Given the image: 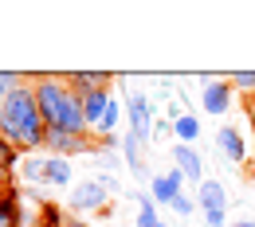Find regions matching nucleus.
<instances>
[{"mask_svg":"<svg viewBox=\"0 0 255 227\" xmlns=\"http://www.w3.org/2000/svg\"><path fill=\"white\" fill-rule=\"evenodd\" d=\"M32 82V94H35V106H39V118L47 130H63V133H91L87 118H83V98L75 94L71 86L63 82V75H28Z\"/></svg>","mask_w":255,"mask_h":227,"instance_id":"f257e3e1","label":"nucleus"},{"mask_svg":"<svg viewBox=\"0 0 255 227\" xmlns=\"http://www.w3.org/2000/svg\"><path fill=\"white\" fill-rule=\"evenodd\" d=\"M0 137H4L12 149H20V153H43L47 126H43V118H39L32 82H20L12 94L0 102Z\"/></svg>","mask_w":255,"mask_h":227,"instance_id":"f03ea898","label":"nucleus"},{"mask_svg":"<svg viewBox=\"0 0 255 227\" xmlns=\"http://www.w3.org/2000/svg\"><path fill=\"white\" fill-rule=\"evenodd\" d=\"M118 192V180L114 176H91V180H75L71 184V212L75 216H91V212H102L106 200Z\"/></svg>","mask_w":255,"mask_h":227,"instance_id":"7ed1b4c3","label":"nucleus"},{"mask_svg":"<svg viewBox=\"0 0 255 227\" xmlns=\"http://www.w3.org/2000/svg\"><path fill=\"white\" fill-rule=\"evenodd\" d=\"M126 133H133L137 141H153V122H157V114H153V102L145 90H126Z\"/></svg>","mask_w":255,"mask_h":227,"instance_id":"20e7f679","label":"nucleus"},{"mask_svg":"<svg viewBox=\"0 0 255 227\" xmlns=\"http://www.w3.org/2000/svg\"><path fill=\"white\" fill-rule=\"evenodd\" d=\"M196 208L204 227H228V184L224 180H204L196 188Z\"/></svg>","mask_w":255,"mask_h":227,"instance_id":"39448f33","label":"nucleus"},{"mask_svg":"<svg viewBox=\"0 0 255 227\" xmlns=\"http://www.w3.org/2000/svg\"><path fill=\"white\" fill-rule=\"evenodd\" d=\"M98 141L95 133H63V130H47V137H43V153L47 157H63V161H71V157H79V153H91L95 157Z\"/></svg>","mask_w":255,"mask_h":227,"instance_id":"423d86ee","label":"nucleus"},{"mask_svg":"<svg viewBox=\"0 0 255 227\" xmlns=\"http://www.w3.org/2000/svg\"><path fill=\"white\" fill-rule=\"evenodd\" d=\"M200 106H204V114H212V118H228L232 106H236L232 82H228V78H204V86H200Z\"/></svg>","mask_w":255,"mask_h":227,"instance_id":"0eeeda50","label":"nucleus"},{"mask_svg":"<svg viewBox=\"0 0 255 227\" xmlns=\"http://www.w3.org/2000/svg\"><path fill=\"white\" fill-rule=\"evenodd\" d=\"M216 149H220L224 161H232V164H244L248 157H252V149H248L240 126H232V122H224L220 130H216Z\"/></svg>","mask_w":255,"mask_h":227,"instance_id":"6e6552de","label":"nucleus"},{"mask_svg":"<svg viewBox=\"0 0 255 227\" xmlns=\"http://www.w3.org/2000/svg\"><path fill=\"white\" fill-rule=\"evenodd\" d=\"M181 192H185V176H181L177 168L149 176V200H153L157 208H173V200H177Z\"/></svg>","mask_w":255,"mask_h":227,"instance_id":"1a4fd4ad","label":"nucleus"},{"mask_svg":"<svg viewBox=\"0 0 255 227\" xmlns=\"http://www.w3.org/2000/svg\"><path fill=\"white\" fill-rule=\"evenodd\" d=\"M169 157H173V168L185 176V184H192V188L204 184V161H200V153L192 145H173Z\"/></svg>","mask_w":255,"mask_h":227,"instance_id":"9d476101","label":"nucleus"},{"mask_svg":"<svg viewBox=\"0 0 255 227\" xmlns=\"http://www.w3.org/2000/svg\"><path fill=\"white\" fill-rule=\"evenodd\" d=\"M63 82H67V86H71L79 98H87V94H98V90H110L114 75H106V71H67Z\"/></svg>","mask_w":255,"mask_h":227,"instance_id":"9b49d317","label":"nucleus"},{"mask_svg":"<svg viewBox=\"0 0 255 227\" xmlns=\"http://www.w3.org/2000/svg\"><path fill=\"white\" fill-rule=\"evenodd\" d=\"M145 141H137L133 133H122V161H126V168L137 176V180H145L149 184V172H145Z\"/></svg>","mask_w":255,"mask_h":227,"instance_id":"f8f14e48","label":"nucleus"},{"mask_svg":"<svg viewBox=\"0 0 255 227\" xmlns=\"http://www.w3.org/2000/svg\"><path fill=\"white\" fill-rule=\"evenodd\" d=\"M24 224H28V212L20 208V192L16 188L0 192V227H24Z\"/></svg>","mask_w":255,"mask_h":227,"instance_id":"ddd939ff","label":"nucleus"},{"mask_svg":"<svg viewBox=\"0 0 255 227\" xmlns=\"http://www.w3.org/2000/svg\"><path fill=\"white\" fill-rule=\"evenodd\" d=\"M122 122H126V106L118 98H110V106H106V114H102V122H98V130H95V141L98 137H118Z\"/></svg>","mask_w":255,"mask_h":227,"instance_id":"4468645a","label":"nucleus"},{"mask_svg":"<svg viewBox=\"0 0 255 227\" xmlns=\"http://www.w3.org/2000/svg\"><path fill=\"white\" fill-rule=\"evenodd\" d=\"M110 98H114V90H98V94H87V98H83V118H87L91 133L98 130V122H102V114H106Z\"/></svg>","mask_w":255,"mask_h":227,"instance_id":"2eb2a0df","label":"nucleus"},{"mask_svg":"<svg viewBox=\"0 0 255 227\" xmlns=\"http://www.w3.org/2000/svg\"><path fill=\"white\" fill-rule=\"evenodd\" d=\"M47 157V153H43ZM47 188H71L75 184V176H71V161L63 157H47V180H43Z\"/></svg>","mask_w":255,"mask_h":227,"instance_id":"dca6fc26","label":"nucleus"},{"mask_svg":"<svg viewBox=\"0 0 255 227\" xmlns=\"http://www.w3.org/2000/svg\"><path fill=\"white\" fill-rule=\"evenodd\" d=\"M20 176H24V184H43V180H47V157H39V153H24V161H20Z\"/></svg>","mask_w":255,"mask_h":227,"instance_id":"f3484780","label":"nucleus"},{"mask_svg":"<svg viewBox=\"0 0 255 227\" xmlns=\"http://www.w3.org/2000/svg\"><path fill=\"white\" fill-rule=\"evenodd\" d=\"M173 137H177V145H196V141H200V122H196V114H181V118L173 122Z\"/></svg>","mask_w":255,"mask_h":227,"instance_id":"a211bd4d","label":"nucleus"},{"mask_svg":"<svg viewBox=\"0 0 255 227\" xmlns=\"http://www.w3.org/2000/svg\"><path fill=\"white\" fill-rule=\"evenodd\" d=\"M133 200H137V220H133V224H137V227H161L157 204L149 200V192H137Z\"/></svg>","mask_w":255,"mask_h":227,"instance_id":"6ab92c4d","label":"nucleus"},{"mask_svg":"<svg viewBox=\"0 0 255 227\" xmlns=\"http://www.w3.org/2000/svg\"><path fill=\"white\" fill-rule=\"evenodd\" d=\"M67 220H71V216H67L63 208L47 200V204H39V216H35V227H67Z\"/></svg>","mask_w":255,"mask_h":227,"instance_id":"aec40b11","label":"nucleus"},{"mask_svg":"<svg viewBox=\"0 0 255 227\" xmlns=\"http://www.w3.org/2000/svg\"><path fill=\"white\" fill-rule=\"evenodd\" d=\"M228 82H232V90H236V94H244V98L255 94V71H232V75H228Z\"/></svg>","mask_w":255,"mask_h":227,"instance_id":"412c9836","label":"nucleus"},{"mask_svg":"<svg viewBox=\"0 0 255 227\" xmlns=\"http://www.w3.org/2000/svg\"><path fill=\"white\" fill-rule=\"evenodd\" d=\"M20 161H24V153H20V149H12V145H8L4 137H0V168H4L8 176H12V172L20 168Z\"/></svg>","mask_w":255,"mask_h":227,"instance_id":"4be33fe9","label":"nucleus"},{"mask_svg":"<svg viewBox=\"0 0 255 227\" xmlns=\"http://www.w3.org/2000/svg\"><path fill=\"white\" fill-rule=\"evenodd\" d=\"M95 161L106 168V176H114V172H118V168L126 164L122 157H118V153H114V149H95Z\"/></svg>","mask_w":255,"mask_h":227,"instance_id":"5701e85b","label":"nucleus"},{"mask_svg":"<svg viewBox=\"0 0 255 227\" xmlns=\"http://www.w3.org/2000/svg\"><path fill=\"white\" fill-rule=\"evenodd\" d=\"M20 82H28V75H20V71H0V102L12 94Z\"/></svg>","mask_w":255,"mask_h":227,"instance_id":"b1692460","label":"nucleus"},{"mask_svg":"<svg viewBox=\"0 0 255 227\" xmlns=\"http://www.w3.org/2000/svg\"><path fill=\"white\" fill-rule=\"evenodd\" d=\"M173 212H177V216H185V220H189L192 212H196V200H192L189 192H181V196H177V200H173Z\"/></svg>","mask_w":255,"mask_h":227,"instance_id":"393cba45","label":"nucleus"},{"mask_svg":"<svg viewBox=\"0 0 255 227\" xmlns=\"http://www.w3.org/2000/svg\"><path fill=\"white\" fill-rule=\"evenodd\" d=\"M165 133H173V122H169V118H165V122H153V137H165Z\"/></svg>","mask_w":255,"mask_h":227,"instance_id":"a878e982","label":"nucleus"},{"mask_svg":"<svg viewBox=\"0 0 255 227\" xmlns=\"http://www.w3.org/2000/svg\"><path fill=\"white\" fill-rule=\"evenodd\" d=\"M67 227H95V224H87L83 216H71V220H67Z\"/></svg>","mask_w":255,"mask_h":227,"instance_id":"bb28decb","label":"nucleus"},{"mask_svg":"<svg viewBox=\"0 0 255 227\" xmlns=\"http://www.w3.org/2000/svg\"><path fill=\"white\" fill-rule=\"evenodd\" d=\"M248 122H252V130H255V94L248 98Z\"/></svg>","mask_w":255,"mask_h":227,"instance_id":"cd10ccee","label":"nucleus"},{"mask_svg":"<svg viewBox=\"0 0 255 227\" xmlns=\"http://www.w3.org/2000/svg\"><path fill=\"white\" fill-rule=\"evenodd\" d=\"M228 227H255V220H248V216H244V220H232Z\"/></svg>","mask_w":255,"mask_h":227,"instance_id":"c85d7f7f","label":"nucleus"},{"mask_svg":"<svg viewBox=\"0 0 255 227\" xmlns=\"http://www.w3.org/2000/svg\"><path fill=\"white\" fill-rule=\"evenodd\" d=\"M4 184H8V172H4V168H0V192H8V188H4Z\"/></svg>","mask_w":255,"mask_h":227,"instance_id":"c756f323","label":"nucleus"},{"mask_svg":"<svg viewBox=\"0 0 255 227\" xmlns=\"http://www.w3.org/2000/svg\"><path fill=\"white\" fill-rule=\"evenodd\" d=\"M161 227H169V224H161Z\"/></svg>","mask_w":255,"mask_h":227,"instance_id":"7c9ffc66","label":"nucleus"}]
</instances>
